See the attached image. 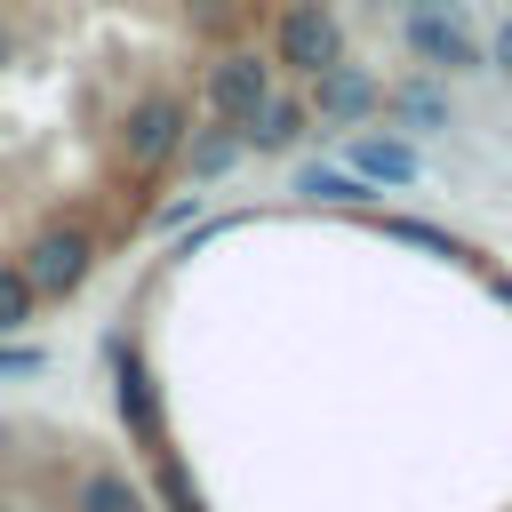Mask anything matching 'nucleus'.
I'll return each mask as SVG.
<instances>
[{
    "mask_svg": "<svg viewBox=\"0 0 512 512\" xmlns=\"http://www.w3.org/2000/svg\"><path fill=\"white\" fill-rule=\"evenodd\" d=\"M184 144H192V104H184L176 88H144V96L120 112V168H128V176L176 168Z\"/></svg>",
    "mask_w": 512,
    "mask_h": 512,
    "instance_id": "1",
    "label": "nucleus"
},
{
    "mask_svg": "<svg viewBox=\"0 0 512 512\" xmlns=\"http://www.w3.org/2000/svg\"><path fill=\"white\" fill-rule=\"evenodd\" d=\"M272 88H280V64H272L264 48H216L208 72H200V104H208V120H224V128H248Z\"/></svg>",
    "mask_w": 512,
    "mask_h": 512,
    "instance_id": "2",
    "label": "nucleus"
},
{
    "mask_svg": "<svg viewBox=\"0 0 512 512\" xmlns=\"http://www.w3.org/2000/svg\"><path fill=\"white\" fill-rule=\"evenodd\" d=\"M16 264H24V280H32L40 304H64V296H80L88 272H96V232H88V224H40Z\"/></svg>",
    "mask_w": 512,
    "mask_h": 512,
    "instance_id": "3",
    "label": "nucleus"
},
{
    "mask_svg": "<svg viewBox=\"0 0 512 512\" xmlns=\"http://www.w3.org/2000/svg\"><path fill=\"white\" fill-rule=\"evenodd\" d=\"M288 80H312V72H328L336 56H344V16L328 8V0H288L280 16H272V48H264Z\"/></svg>",
    "mask_w": 512,
    "mask_h": 512,
    "instance_id": "4",
    "label": "nucleus"
},
{
    "mask_svg": "<svg viewBox=\"0 0 512 512\" xmlns=\"http://www.w3.org/2000/svg\"><path fill=\"white\" fill-rule=\"evenodd\" d=\"M400 40H408L416 72H440V80H456V72H480V64H488L480 32H472V24H464L448 0H424V8H408V16H400Z\"/></svg>",
    "mask_w": 512,
    "mask_h": 512,
    "instance_id": "5",
    "label": "nucleus"
},
{
    "mask_svg": "<svg viewBox=\"0 0 512 512\" xmlns=\"http://www.w3.org/2000/svg\"><path fill=\"white\" fill-rule=\"evenodd\" d=\"M304 104H312V120H328V128H360V120H376V112H384V80H376L368 64L336 56L328 72H312V80H304Z\"/></svg>",
    "mask_w": 512,
    "mask_h": 512,
    "instance_id": "6",
    "label": "nucleus"
},
{
    "mask_svg": "<svg viewBox=\"0 0 512 512\" xmlns=\"http://www.w3.org/2000/svg\"><path fill=\"white\" fill-rule=\"evenodd\" d=\"M344 168L368 176L376 192H400V184L424 176V152H416L408 136H392V128H360V136H344Z\"/></svg>",
    "mask_w": 512,
    "mask_h": 512,
    "instance_id": "7",
    "label": "nucleus"
},
{
    "mask_svg": "<svg viewBox=\"0 0 512 512\" xmlns=\"http://www.w3.org/2000/svg\"><path fill=\"white\" fill-rule=\"evenodd\" d=\"M304 136H312V104H304L296 88H272V96L256 104V120L240 128V144H248V152H296Z\"/></svg>",
    "mask_w": 512,
    "mask_h": 512,
    "instance_id": "8",
    "label": "nucleus"
},
{
    "mask_svg": "<svg viewBox=\"0 0 512 512\" xmlns=\"http://www.w3.org/2000/svg\"><path fill=\"white\" fill-rule=\"evenodd\" d=\"M112 400H120V424L136 432V448H152V456H168V424H160V392H152V376H144V360H136V352H120V384H112Z\"/></svg>",
    "mask_w": 512,
    "mask_h": 512,
    "instance_id": "9",
    "label": "nucleus"
},
{
    "mask_svg": "<svg viewBox=\"0 0 512 512\" xmlns=\"http://www.w3.org/2000/svg\"><path fill=\"white\" fill-rule=\"evenodd\" d=\"M384 112H392L400 128H416V136H432V128H448V120H456V104H448V80H440V72H408L400 88H384Z\"/></svg>",
    "mask_w": 512,
    "mask_h": 512,
    "instance_id": "10",
    "label": "nucleus"
},
{
    "mask_svg": "<svg viewBox=\"0 0 512 512\" xmlns=\"http://www.w3.org/2000/svg\"><path fill=\"white\" fill-rule=\"evenodd\" d=\"M72 512H152V496H144V480H128L120 464H96V472L72 480Z\"/></svg>",
    "mask_w": 512,
    "mask_h": 512,
    "instance_id": "11",
    "label": "nucleus"
},
{
    "mask_svg": "<svg viewBox=\"0 0 512 512\" xmlns=\"http://www.w3.org/2000/svg\"><path fill=\"white\" fill-rule=\"evenodd\" d=\"M240 128H224V120H208V128H192V144H184V168H192V184H216V176H232L240 168Z\"/></svg>",
    "mask_w": 512,
    "mask_h": 512,
    "instance_id": "12",
    "label": "nucleus"
},
{
    "mask_svg": "<svg viewBox=\"0 0 512 512\" xmlns=\"http://www.w3.org/2000/svg\"><path fill=\"white\" fill-rule=\"evenodd\" d=\"M296 192H304V200H328V208H360V200H376V184H368V176H352L344 160H336V168H328V160L296 168Z\"/></svg>",
    "mask_w": 512,
    "mask_h": 512,
    "instance_id": "13",
    "label": "nucleus"
},
{
    "mask_svg": "<svg viewBox=\"0 0 512 512\" xmlns=\"http://www.w3.org/2000/svg\"><path fill=\"white\" fill-rule=\"evenodd\" d=\"M32 312H40V296H32V280H24V264H16V256H0V336H16V328H32Z\"/></svg>",
    "mask_w": 512,
    "mask_h": 512,
    "instance_id": "14",
    "label": "nucleus"
},
{
    "mask_svg": "<svg viewBox=\"0 0 512 512\" xmlns=\"http://www.w3.org/2000/svg\"><path fill=\"white\" fill-rule=\"evenodd\" d=\"M152 488H160V504H168V512H208V504H200V488H192V472H184L176 456H152Z\"/></svg>",
    "mask_w": 512,
    "mask_h": 512,
    "instance_id": "15",
    "label": "nucleus"
},
{
    "mask_svg": "<svg viewBox=\"0 0 512 512\" xmlns=\"http://www.w3.org/2000/svg\"><path fill=\"white\" fill-rule=\"evenodd\" d=\"M32 368H48V352H40V344H8V336H0V376H32Z\"/></svg>",
    "mask_w": 512,
    "mask_h": 512,
    "instance_id": "16",
    "label": "nucleus"
},
{
    "mask_svg": "<svg viewBox=\"0 0 512 512\" xmlns=\"http://www.w3.org/2000/svg\"><path fill=\"white\" fill-rule=\"evenodd\" d=\"M488 64H496V72H504V80H512V8H504V16H496V40H488Z\"/></svg>",
    "mask_w": 512,
    "mask_h": 512,
    "instance_id": "17",
    "label": "nucleus"
},
{
    "mask_svg": "<svg viewBox=\"0 0 512 512\" xmlns=\"http://www.w3.org/2000/svg\"><path fill=\"white\" fill-rule=\"evenodd\" d=\"M184 216H200V184H192L184 200H168V208H160V224H184Z\"/></svg>",
    "mask_w": 512,
    "mask_h": 512,
    "instance_id": "18",
    "label": "nucleus"
},
{
    "mask_svg": "<svg viewBox=\"0 0 512 512\" xmlns=\"http://www.w3.org/2000/svg\"><path fill=\"white\" fill-rule=\"evenodd\" d=\"M408 8H424V0H408Z\"/></svg>",
    "mask_w": 512,
    "mask_h": 512,
    "instance_id": "19",
    "label": "nucleus"
}]
</instances>
